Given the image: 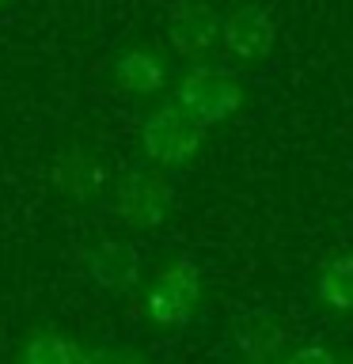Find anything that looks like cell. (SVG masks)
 <instances>
[{
  "label": "cell",
  "mask_w": 353,
  "mask_h": 364,
  "mask_svg": "<svg viewBox=\"0 0 353 364\" xmlns=\"http://www.w3.org/2000/svg\"><path fill=\"white\" fill-rule=\"evenodd\" d=\"M201 129L205 125L198 118H190L179 102L152 110L141 122V148L148 156V164L156 167H182L201 152Z\"/></svg>",
  "instance_id": "6da1fadb"
},
{
  "label": "cell",
  "mask_w": 353,
  "mask_h": 364,
  "mask_svg": "<svg viewBox=\"0 0 353 364\" xmlns=\"http://www.w3.org/2000/svg\"><path fill=\"white\" fill-rule=\"evenodd\" d=\"M50 182L61 198L88 205L102 193V186H107V167H102L88 148L73 144V148H61V152H57L53 167H50Z\"/></svg>",
  "instance_id": "8992f818"
},
{
  "label": "cell",
  "mask_w": 353,
  "mask_h": 364,
  "mask_svg": "<svg viewBox=\"0 0 353 364\" xmlns=\"http://www.w3.org/2000/svg\"><path fill=\"white\" fill-rule=\"evenodd\" d=\"M171 201H175L171 182L159 171H148V167L125 171L118 190H114V213H118V220L130 228H141V232L159 228L167 220Z\"/></svg>",
  "instance_id": "277c9868"
},
{
  "label": "cell",
  "mask_w": 353,
  "mask_h": 364,
  "mask_svg": "<svg viewBox=\"0 0 353 364\" xmlns=\"http://www.w3.org/2000/svg\"><path fill=\"white\" fill-rule=\"evenodd\" d=\"M88 277L102 292H130L141 281V250L122 239H102L88 255Z\"/></svg>",
  "instance_id": "9c48e42d"
},
{
  "label": "cell",
  "mask_w": 353,
  "mask_h": 364,
  "mask_svg": "<svg viewBox=\"0 0 353 364\" xmlns=\"http://www.w3.org/2000/svg\"><path fill=\"white\" fill-rule=\"evenodd\" d=\"M175 102L201 125H216V122H228L243 107V87L224 68L201 65V68H190L175 84Z\"/></svg>",
  "instance_id": "7a4b0ae2"
},
{
  "label": "cell",
  "mask_w": 353,
  "mask_h": 364,
  "mask_svg": "<svg viewBox=\"0 0 353 364\" xmlns=\"http://www.w3.org/2000/svg\"><path fill=\"white\" fill-rule=\"evenodd\" d=\"M198 304H201V273L186 258H179V262L159 269L156 284L144 296L148 318L156 326H171V330L186 326L194 318V311H198Z\"/></svg>",
  "instance_id": "3957f363"
},
{
  "label": "cell",
  "mask_w": 353,
  "mask_h": 364,
  "mask_svg": "<svg viewBox=\"0 0 353 364\" xmlns=\"http://www.w3.org/2000/svg\"><path fill=\"white\" fill-rule=\"evenodd\" d=\"M278 27H273L270 11L258 4H239L236 11H228L224 19V50L236 61H262L273 50Z\"/></svg>",
  "instance_id": "52a82bcc"
},
{
  "label": "cell",
  "mask_w": 353,
  "mask_h": 364,
  "mask_svg": "<svg viewBox=\"0 0 353 364\" xmlns=\"http://www.w3.org/2000/svg\"><path fill=\"white\" fill-rule=\"evenodd\" d=\"M285 338H289L285 323L266 307H247L232 318V341L251 364H270L285 349Z\"/></svg>",
  "instance_id": "ba28073f"
},
{
  "label": "cell",
  "mask_w": 353,
  "mask_h": 364,
  "mask_svg": "<svg viewBox=\"0 0 353 364\" xmlns=\"http://www.w3.org/2000/svg\"><path fill=\"white\" fill-rule=\"evenodd\" d=\"M285 364H338V357L327 346H300L296 353L285 357Z\"/></svg>",
  "instance_id": "5bb4252c"
},
{
  "label": "cell",
  "mask_w": 353,
  "mask_h": 364,
  "mask_svg": "<svg viewBox=\"0 0 353 364\" xmlns=\"http://www.w3.org/2000/svg\"><path fill=\"white\" fill-rule=\"evenodd\" d=\"M164 61L152 50H125L118 61H114V84L130 95H156L164 87Z\"/></svg>",
  "instance_id": "30bf717a"
},
{
  "label": "cell",
  "mask_w": 353,
  "mask_h": 364,
  "mask_svg": "<svg viewBox=\"0 0 353 364\" xmlns=\"http://www.w3.org/2000/svg\"><path fill=\"white\" fill-rule=\"evenodd\" d=\"M167 38L179 57L201 61L224 42V19L201 0H179L167 16Z\"/></svg>",
  "instance_id": "5b68a950"
},
{
  "label": "cell",
  "mask_w": 353,
  "mask_h": 364,
  "mask_svg": "<svg viewBox=\"0 0 353 364\" xmlns=\"http://www.w3.org/2000/svg\"><path fill=\"white\" fill-rule=\"evenodd\" d=\"M315 292L330 311H353V255L330 258L319 273Z\"/></svg>",
  "instance_id": "8fae6325"
},
{
  "label": "cell",
  "mask_w": 353,
  "mask_h": 364,
  "mask_svg": "<svg viewBox=\"0 0 353 364\" xmlns=\"http://www.w3.org/2000/svg\"><path fill=\"white\" fill-rule=\"evenodd\" d=\"M84 364H152V360L130 346H95L84 353Z\"/></svg>",
  "instance_id": "4fadbf2b"
},
{
  "label": "cell",
  "mask_w": 353,
  "mask_h": 364,
  "mask_svg": "<svg viewBox=\"0 0 353 364\" xmlns=\"http://www.w3.org/2000/svg\"><path fill=\"white\" fill-rule=\"evenodd\" d=\"M8 4H11V0H0V11H4V8H8Z\"/></svg>",
  "instance_id": "9a60e30c"
},
{
  "label": "cell",
  "mask_w": 353,
  "mask_h": 364,
  "mask_svg": "<svg viewBox=\"0 0 353 364\" xmlns=\"http://www.w3.org/2000/svg\"><path fill=\"white\" fill-rule=\"evenodd\" d=\"M23 364H84V349L53 330H34L23 346Z\"/></svg>",
  "instance_id": "7c38bea8"
}]
</instances>
